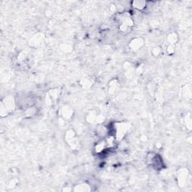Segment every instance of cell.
<instances>
[{"instance_id": "3957f363", "label": "cell", "mask_w": 192, "mask_h": 192, "mask_svg": "<svg viewBox=\"0 0 192 192\" xmlns=\"http://www.w3.org/2000/svg\"><path fill=\"white\" fill-rule=\"evenodd\" d=\"M144 45V41L141 38H134L131 41L130 46L133 50H138L141 48Z\"/></svg>"}, {"instance_id": "277c9868", "label": "cell", "mask_w": 192, "mask_h": 192, "mask_svg": "<svg viewBox=\"0 0 192 192\" xmlns=\"http://www.w3.org/2000/svg\"><path fill=\"white\" fill-rule=\"evenodd\" d=\"M66 140H67L68 143L70 145H75V141H77L76 138L74 137V133L73 131H68L65 136Z\"/></svg>"}, {"instance_id": "5b68a950", "label": "cell", "mask_w": 192, "mask_h": 192, "mask_svg": "<svg viewBox=\"0 0 192 192\" xmlns=\"http://www.w3.org/2000/svg\"><path fill=\"white\" fill-rule=\"evenodd\" d=\"M145 5H146L145 2H134V7L137 9H139V10L144 8Z\"/></svg>"}, {"instance_id": "7a4b0ae2", "label": "cell", "mask_w": 192, "mask_h": 192, "mask_svg": "<svg viewBox=\"0 0 192 192\" xmlns=\"http://www.w3.org/2000/svg\"><path fill=\"white\" fill-rule=\"evenodd\" d=\"M2 106L3 107V108H4L6 112L13 111L14 108H15V102H14L13 98L10 97L5 98V100L2 101Z\"/></svg>"}, {"instance_id": "8992f818", "label": "cell", "mask_w": 192, "mask_h": 192, "mask_svg": "<svg viewBox=\"0 0 192 192\" xmlns=\"http://www.w3.org/2000/svg\"><path fill=\"white\" fill-rule=\"evenodd\" d=\"M174 34H173V35H170V36H169L170 38H171L173 39V40H174ZM170 43H171V44H173V43H175V42L174 41H170Z\"/></svg>"}, {"instance_id": "6da1fadb", "label": "cell", "mask_w": 192, "mask_h": 192, "mask_svg": "<svg viewBox=\"0 0 192 192\" xmlns=\"http://www.w3.org/2000/svg\"><path fill=\"white\" fill-rule=\"evenodd\" d=\"M119 27L120 31L123 32H128L133 26V20L128 14H121L118 18Z\"/></svg>"}]
</instances>
